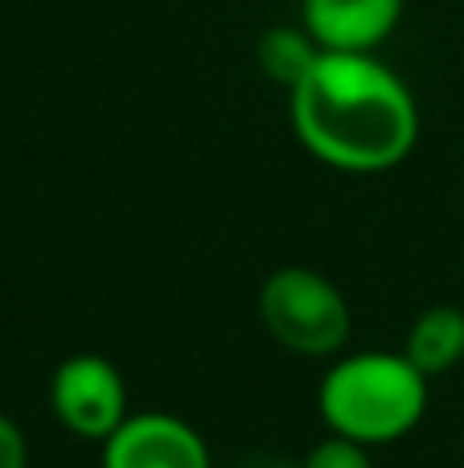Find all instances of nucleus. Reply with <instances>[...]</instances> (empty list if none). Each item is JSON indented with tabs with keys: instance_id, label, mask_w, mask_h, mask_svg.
<instances>
[{
	"instance_id": "obj_4",
	"label": "nucleus",
	"mask_w": 464,
	"mask_h": 468,
	"mask_svg": "<svg viewBox=\"0 0 464 468\" xmlns=\"http://www.w3.org/2000/svg\"><path fill=\"white\" fill-rule=\"evenodd\" d=\"M49 411L70 436L103 444L128 420V382L107 357L74 354L49 378Z\"/></svg>"
},
{
	"instance_id": "obj_6",
	"label": "nucleus",
	"mask_w": 464,
	"mask_h": 468,
	"mask_svg": "<svg viewBox=\"0 0 464 468\" xmlns=\"http://www.w3.org/2000/svg\"><path fill=\"white\" fill-rule=\"evenodd\" d=\"M403 0H304L301 25L329 54H370L395 33Z\"/></svg>"
},
{
	"instance_id": "obj_10",
	"label": "nucleus",
	"mask_w": 464,
	"mask_h": 468,
	"mask_svg": "<svg viewBox=\"0 0 464 468\" xmlns=\"http://www.w3.org/2000/svg\"><path fill=\"white\" fill-rule=\"evenodd\" d=\"M0 468H29V444L25 431L8 415H0Z\"/></svg>"
},
{
	"instance_id": "obj_1",
	"label": "nucleus",
	"mask_w": 464,
	"mask_h": 468,
	"mask_svg": "<svg viewBox=\"0 0 464 468\" xmlns=\"http://www.w3.org/2000/svg\"><path fill=\"white\" fill-rule=\"evenodd\" d=\"M296 140L342 173H386L419 140V112L407 82L370 54H321L292 90Z\"/></svg>"
},
{
	"instance_id": "obj_7",
	"label": "nucleus",
	"mask_w": 464,
	"mask_h": 468,
	"mask_svg": "<svg viewBox=\"0 0 464 468\" xmlns=\"http://www.w3.org/2000/svg\"><path fill=\"white\" fill-rule=\"evenodd\" d=\"M407 362L419 374L436 378V374H448L457 362H464V313L457 304H432L416 316L407 333V346H403Z\"/></svg>"
},
{
	"instance_id": "obj_5",
	"label": "nucleus",
	"mask_w": 464,
	"mask_h": 468,
	"mask_svg": "<svg viewBox=\"0 0 464 468\" xmlns=\"http://www.w3.org/2000/svg\"><path fill=\"white\" fill-rule=\"evenodd\" d=\"M103 468H214L202 431L169 411H132L103 440Z\"/></svg>"
},
{
	"instance_id": "obj_8",
	"label": "nucleus",
	"mask_w": 464,
	"mask_h": 468,
	"mask_svg": "<svg viewBox=\"0 0 464 468\" xmlns=\"http://www.w3.org/2000/svg\"><path fill=\"white\" fill-rule=\"evenodd\" d=\"M325 54V49L312 41V33L304 29H292V25H276V29H268L259 37V49H255V58H259V70L268 74L271 82H279V87L292 90L296 82L304 79V74L317 66V58Z\"/></svg>"
},
{
	"instance_id": "obj_2",
	"label": "nucleus",
	"mask_w": 464,
	"mask_h": 468,
	"mask_svg": "<svg viewBox=\"0 0 464 468\" xmlns=\"http://www.w3.org/2000/svg\"><path fill=\"white\" fill-rule=\"evenodd\" d=\"M427 382L432 378L419 374L407 354L366 349L329 366L317 387V407L333 436L366 448L395 444L427 415Z\"/></svg>"
},
{
	"instance_id": "obj_3",
	"label": "nucleus",
	"mask_w": 464,
	"mask_h": 468,
	"mask_svg": "<svg viewBox=\"0 0 464 468\" xmlns=\"http://www.w3.org/2000/svg\"><path fill=\"white\" fill-rule=\"evenodd\" d=\"M263 329L301 357L342 354L353 333V316L342 288L312 267H279L259 288Z\"/></svg>"
},
{
	"instance_id": "obj_11",
	"label": "nucleus",
	"mask_w": 464,
	"mask_h": 468,
	"mask_svg": "<svg viewBox=\"0 0 464 468\" xmlns=\"http://www.w3.org/2000/svg\"><path fill=\"white\" fill-rule=\"evenodd\" d=\"M238 468H301V461H288L279 452H251L247 461H238Z\"/></svg>"
},
{
	"instance_id": "obj_9",
	"label": "nucleus",
	"mask_w": 464,
	"mask_h": 468,
	"mask_svg": "<svg viewBox=\"0 0 464 468\" xmlns=\"http://www.w3.org/2000/svg\"><path fill=\"white\" fill-rule=\"evenodd\" d=\"M301 468H374V464H370L366 444L329 431V440H321V444L309 448V456L301 461Z\"/></svg>"
}]
</instances>
